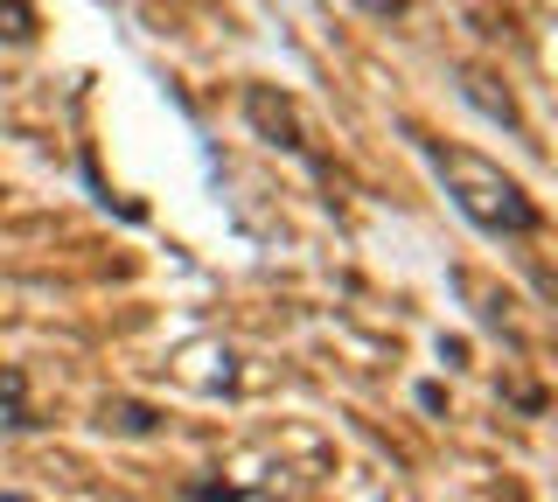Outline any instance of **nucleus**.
I'll return each mask as SVG.
<instances>
[{"mask_svg":"<svg viewBox=\"0 0 558 502\" xmlns=\"http://www.w3.org/2000/svg\"><path fill=\"white\" fill-rule=\"evenodd\" d=\"M426 161L447 175V196L461 203V217H468V223H482L488 237H531V231H537V203L523 196V188L502 175V168H488L482 154L426 147Z\"/></svg>","mask_w":558,"mask_h":502,"instance_id":"nucleus-1","label":"nucleus"},{"mask_svg":"<svg viewBox=\"0 0 558 502\" xmlns=\"http://www.w3.org/2000/svg\"><path fill=\"white\" fill-rule=\"evenodd\" d=\"M0 426H28V412H22V377H0Z\"/></svg>","mask_w":558,"mask_h":502,"instance_id":"nucleus-2","label":"nucleus"}]
</instances>
